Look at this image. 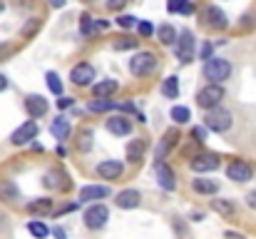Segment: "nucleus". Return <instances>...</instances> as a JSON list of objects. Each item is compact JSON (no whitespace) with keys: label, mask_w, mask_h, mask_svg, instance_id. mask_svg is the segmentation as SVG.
I'll use <instances>...</instances> for the list:
<instances>
[{"label":"nucleus","mask_w":256,"mask_h":239,"mask_svg":"<svg viewBox=\"0 0 256 239\" xmlns=\"http://www.w3.org/2000/svg\"><path fill=\"white\" fill-rule=\"evenodd\" d=\"M130 73L134 75V78H150V75H154V70L160 68V58L154 55V53H150V50H137L132 58H130Z\"/></svg>","instance_id":"obj_1"},{"label":"nucleus","mask_w":256,"mask_h":239,"mask_svg":"<svg viewBox=\"0 0 256 239\" xmlns=\"http://www.w3.org/2000/svg\"><path fill=\"white\" fill-rule=\"evenodd\" d=\"M232 125H234V115H232L226 107H222V105L204 112V127H206V132L222 135V132H229Z\"/></svg>","instance_id":"obj_2"},{"label":"nucleus","mask_w":256,"mask_h":239,"mask_svg":"<svg viewBox=\"0 0 256 239\" xmlns=\"http://www.w3.org/2000/svg\"><path fill=\"white\" fill-rule=\"evenodd\" d=\"M232 73H234V65L226 58H212L202 68V75L209 80V82H214V85H224L226 80L232 78Z\"/></svg>","instance_id":"obj_3"},{"label":"nucleus","mask_w":256,"mask_h":239,"mask_svg":"<svg viewBox=\"0 0 256 239\" xmlns=\"http://www.w3.org/2000/svg\"><path fill=\"white\" fill-rule=\"evenodd\" d=\"M224 85H214V82H206L204 87H199L196 90V95H194V102H196V107L199 110H214V107H219L222 105V100H224Z\"/></svg>","instance_id":"obj_4"},{"label":"nucleus","mask_w":256,"mask_h":239,"mask_svg":"<svg viewBox=\"0 0 256 239\" xmlns=\"http://www.w3.org/2000/svg\"><path fill=\"white\" fill-rule=\"evenodd\" d=\"M174 55H176V60L182 65H189L194 60V55H196V38H194V33L189 28L179 30L176 43H174Z\"/></svg>","instance_id":"obj_5"},{"label":"nucleus","mask_w":256,"mask_h":239,"mask_svg":"<svg viewBox=\"0 0 256 239\" xmlns=\"http://www.w3.org/2000/svg\"><path fill=\"white\" fill-rule=\"evenodd\" d=\"M85 227L87 229H92V232H100V229H104L107 227V222H110V209L102 204V202H94V204H90L85 209Z\"/></svg>","instance_id":"obj_6"},{"label":"nucleus","mask_w":256,"mask_h":239,"mask_svg":"<svg viewBox=\"0 0 256 239\" xmlns=\"http://www.w3.org/2000/svg\"><path fill=\"white\" fill-rule=\"evenodd\" d=\"M202 20H204L206 28H212V30H216V33H224V30L229 28V15H226L219 5H214V3H209V5L202 10Z\"/></svg>","instance_id":"obj_7"},{"label":"nucleus","mask_w":256,"mask_h":239,"mask_svg":"<svg viewBox=\"0 0 256 239\" xmlns=\"http://www.w3.org/2000/svg\"><path fill=\"white\" fill-rule=\"evenodd\" d=\"M94 172H97V177L104 179V182H117V179H122V174H124V162H122V159H102V162H97Z\"/></svg>","instance_id":"obj_8"},{"label":"nucleus","mask_w":256,"mask_h":239,"mask_svg":"<svg viewBox=\"0 0 256 239\" xmlns=\"http://www.w3.org/2000/svg\"><path fill=\"white\" fill-rule=\"evenodd\" d=\"M94 78H97V73H94V65L92 63H78L72 70H70V82L75 85V87H92L94 85Z\"/></svg>","instance_id":"obj_9"},{"label":"nucleus","mask_w":256,"mask_h":239,"mask_svg":"<svg viewBox=\"0 0 256 239\" xmlns=\"http://www.w3.org/2000/svg\"><path fill=\"white\" fill-rule=\"evenodd\" d=\"M38 132H40L38 122H35V120H25L20 127H15V130H12V135H10V142H12L15 147L30 145V142L38 137Z\"/></svg>","instance_id":"obj_10"},{"label":"nucleus","mask_w":256,"mask_h":239,"mask_svg":"<svg viewBox=\"0 0 256 239\" xmlns=\"http://www.w3.org/2000/svg\"><path fill=\"white\" fill-rule=\"evenodd\" d=\"M226 177H229L232 182H239V184L252 182V179H254V167H252L249 162H244V159H234V162L226 164Z\"/></svg>","instance_id":"obj_11"},{"label":"nucleus","mask_w":256,"mask_h":239,"mask_svg":"<svg viewBox=\"0 0 256 239\" xmlns=\"http://www.w3.org/2000/svg\"><path fill=\"white\" fill-rule=\"evenodd\" d=\"M152 169H154V179H157L160 189H164V192H174L176 189V172L172 169L167 162H160Z\"/></svg>","instance_id":"obj_12"},{"label":"nucleus","mask_w":256,"mask_h":239,"mask_svg":"<svg viewBox=\"0 0 256 239\" xmlns=\"http://www.w3.org/2000/svg\"><path fill=\"white\" fill-rule=\"evenodd\" d=\"M48 110H50V102H48L42 95H35V92H32V95H28V97H25V112H28V117H30V120H35V122H38L40 117H45V115H48Z\"/></svg>","instance_id":"obj_13"},{"label":"nucleus","mask_w":256,"mask_h":239,"mask_svg":"<svg viewBox=\"0 0 256 239\" xmlns=\"http://www.w3.org/2000/svg\"><path fill=\"white\" fill-rule=\"evenodd\" d=\"M104 127H107V132H112L114 137H127V135L132 132V120H130L127 115L114 112V115H110V117L104 120Z\"/></svg>","instance_id":"obj_14"},{"label":"nucleus","mask_w":256,"mask_h":239,"mask_svg":"<svg viewBox=\"0 0 256 239\" xmlns=\"http://www.w3.org/2000/svg\"><path fill=\"white\" fill-rule=\"evenodd\" d=\"M219 164H222V162H219V155H214V152H199V155H194V157L189 159L192 172H199V174L214 172Z\"/></svg>","instance_id":"obj_15"},{"label":"nucleus","mask_w":256,"mask_h":239,"mask_svg":"<svg viewBox=\"0 0 256 239\" xmlns=\"http://www.w3.org/2000/svg\"><path fill=\"white\" fill-rule=\"evenodd\" d=\"M176 142H179V132H176V130H167V132L162 135V140L157 142V147H154V164L164 162L167 155L174 150V145H176Z\"/></svg>","instance_id":"obj_16"},{"label":"nucleus","mask_w":256,"mask_h":239,"mask_svg":"<svg viewBox=\"0 0 256 239\" xmlns=\"http://www.w3.org/2000/svg\"><path fill=\"white\" fill-rule=\"evenodd\" d=\"M110 194H112V189L107 184H85L80 189V204H94L97 199H104Z\"/></svg>","instance_id":"obj_17"},{"label":"nucleus","mask_w":256,"mask_h":239,"mask_svg":"<svg viewBox=\"0 0 256 239\" xmlns=\"http://www.w3.org/2000/svg\"><path fill=\"white\" fill-rule=\"evenodd\" d=\"M42 184H45L48 189H58V192H68V189L72 187L70 177H68V174H65L62 169H50V172L45 174Z\"/></svg>","instance_id":"obj_18"},{"label":"nucleus","mask_w":256,"mask_h":239,"mask_svg":"<svg viewBox=\"0 0 256 239\" xmlns=\"http://www.w3.org/2000/svg\"><path fill=\"white\" fill-rule=\"evenodd\" d=\"M117 90H120V82L117 80H100V82H94L90 87V92H92L94 100H112Z\"/></svg>","instance_id":"obj_19"},{"label":"nucleus","mask_w":256,"mask_h":239,"mask_svg":"<svg viewBox=\"0 0 256 239\" xmlns=\"http://www.w3.org/2000/svg\"><path fill=\"white\" fill-rule=\"evenodd\" d=\"M140 202H142V194L137 189H122L114 194V207L120 209H137Z\"/></svg>","instance_id":"obj_20"},{"label":"nucleus","mask_w":256,"mask_h":239,"mask_svg":"<svg viewBox=\"0 0 256 239\" xmlns=\"http://www.w3.org/2000/svg\"><path fill=\"white\" fill-rule=\"evenodd\" d=\"M70 132H72V125H70V120H68L65 115H58V117L50 122V135H52L58 142H65V140L70 137Z\"/></svg>","instance_id":"obj_21"},{"label":"nucleus","mask_w":256,"mask_h":239,"mask_svg":"<svg viewBox=\"0 0 256 239\" xmlns=\"http://www.w3.org/2000/svg\"><path fill=\"white\" fill-rule=\"evenodd\" d=\"M25 209L38 219V217H42V214H52V212H55V202H52L50 197H40V199L28 202V204H25Z\"/></svg>","instance_id":"obj_22"},{"label":"nucleus","mask_w":256,"mask_h":239,"mask_svg":"<svg viewBox=\"0 0 256 239\" xmlns=\"http://www.w3.org/2000/svg\"><path fill=\"white\" fill-rule=\"evenodd\" d=\"M192 189L196 194H204V197H214L219 192V184L214 179H206V177H194L192 179Z\"/></svg>","instance_id":"obj_23"},{"label":"nucleus","mask_w":256,"mask_h":239,"mask_svg":"<svg viewBox=\"0 0 256 239\" xmlns=\"http://www.w3.org/2000/svg\"><path fill=\"white\" fill-rule=\"evenodd\" d=\"M212 209H214L216 214H222L224 219H232V217L236 214L234 199H226V197H214V199H212Z\"/></svg>","instance_id":"obj_24"},{"label":"nucleus","mask_w":256,"mask_h":239,"mask_svg":"<svg viewBox=\"0 0 256 239\" xmlns=\"http://www.w3.org/2000/svg\"><path fill=\"white\" fill-rule=\"evenodd\" d=\"M196 10L194 0H167V13L170 15H192Z\"/></svg>","instance_id":"obj_25"},{"label":"nucleus","mask_w":256,"mask_h":239,"mask_svg":"<svg viewBox=\"0 0 256 239\" xmlns=\"http://www.w3.org/2000/svg\"><path fill=\"white\" fill-rule=\"evenodd\" d=\"M0 199L8 204H15L20 199V189L15 187L12 179H0Z\"/></svg>","instance_id":"obj_26"},{"label":"nucleus","mask_w":256,"mask_h":239,"mask_svg":"<svg viewBox=\"0 0 256 239\" xmlns=\"http://www.w3.org/2000/svg\"><path fill=\"white\" fill-rule=\"evenodd\" d=\"M144 150H147V145H144L142 137L130 140V145H127V162H130V164H137L140 159L144 157Z\"/></svg>","instance_id":"obj_27"},{"label":"nucleus","mask_w":256,"mask_h":239,"mask_svg":"<svg viewBox=\"0 0 256 239\" xmlns=\"http://www.w3.org/2000/svg\"><path fill=\"white\" fill-rule=\"evenodd\" d=\"M176 30H174V25L170 23H162L160 28H157V40L164 45V48H174V43H176Z\"/></svg>","instance_id":"obj_28"},{"label":"nucleus","mask_w":256,"mask_h":239,"mask_svg":"<svg viewBox=\"0 0 256 239\" xmlns=\"http://www.w3.org/2000/svg\"><path fill=\"white\" fill-rule=\"evenodd\" d=\"M92 140H94V132L90 127H80L78 135H75V147L80 152H90L92 150Z\"/></svg>","instance_id":"obj_29"},{"label":"nucleus","mask_w":256,"mask_h":239,"mask_svg":"<svg viewBox=\"0 0 256 239\" xmlns=\"http://www.w3.org/2000/svg\"><path fill=\"white\" fill-rule=\"evenodd\" d=\"M160 92L167 97V100H176L179 97V78L176 75H167L160 85Z\"/></svg>","instance_id":"obj_30"},{"label":"nucleus","mask_w":256,"mask_h":239,"mask_svg":"<svg viewBox=\"0 0 256 239\" xmlns=\"http://www.w3.org/2000/svg\"><path fill=\"white\" fill-rule=\"evenodd\" d=\"M137 45H140V40H134L132 35H117V38L112 40V50H114V53H124V50H137Z\"/></svg>","instance_id":"obj_31"},{"label":"nucleus","mask_w":256,"mask_h":239,"mask_svg":"<svg viewBox=\"0 0 256 239\" xmlns=\"http://www.w3.org/2000/svg\"><path fill=\"white\" fill-rule=\"evenodd\" d=\"M170 117L174 125H186V122L192 120V110H189L186 105H172Z\"/></svg>","instance_id":"obj_32"},{"label":"nucleus","mask_w":256,"mask_h":239,"mask_svg":"<svg viewBox=\"0 0 256 239\" xmlns=\"http://www.w3.org/2000/svg\"><path fill=\"white\" fill-rule=\"evenodd\" d=\"M28 232H30L35 239H48L50 237V227H48L42 219H30V222H28Z\"/></svg>","instance_id":"obj_33"},{"label":"nucleus","mask_w":256,"mask_h":239,"mask_svg":"<svg viewBox=\"0 0 256 239\" xmlns=\"http://www.w3.org/2000/svg\"><path fill=\"white\" fill-rule=\"evenodd\" d=\"M87 110L90 112H97V115H102V112H112L114 110V100H90V105H87Z\"/></svg>","instance_id":"obj_34"},{"label":"nucleus","mask_w":256,"mask_h":239,"mask_svg":"<svg viewBox=\"0 0 256 239\" xmlns=\"http://www.w3.org/2000/svg\"><path fill=\"white\" fill-rule=\"evenodd\" d=\"M45 82H48V90H50L52 95L62 97V80H60V75H58V73L48 70V73H45Z\"/></svg>","instance_id":"obj_35"},{"label":"nucleus","mask_w":256,"mask_h":239,"mask_svg":"<svg viewBox=\"0 0 256 239\" xmlns=\"http://www.w3.org/2000/svg\"><path fill=\"white\" fill-rule=\"evenodd\" d=\"M94 30H97V28H94V18H92L90 13H82V15H80V35H82V38H90V35H94Z\"/></svg>","instance_id":"obj_36"},{"label":"nucleus","mask_w":256,"mask_h":239,"mask_svg":"<svg viewBox=\"0 0 256 239\" xmlns=\"http://www.w3.org/2000/svg\"><path fill=\"white\" fill-rule=\"evenodd\" d=\"M40 28H42V20H40V18H28L25 25H22V30H20V35H22V38H32Z\"/></svg>","instance_id":"obj_37"},{"label":"nucleus","mask_w":256,"mask_h":239,"mask_svg":"<svg viewBox=\"0 0 256 239\" xmlns=\"http://www.w3.org/2000/svg\"><path fill=\"white\" fill-rule=\"evenodd\" d=\"M137 23H140V20H137L134 15H127V13H122V15H117V18H114V25H117V28H122V30H134V28H137Z\"/></svg>","instance_id":"obj_38"},{"label":"nucleus","mask_w":256,"mask_h":239,"mask_svg":"<svg viewBox=\"0 0 256 239\" xmlns=\"http://www.w3.org/2000/svg\"><path fill=\"white\" fill-rule=\"evenodd\" d=\"M114 112H120V115H134L137 112V105L132 102V100H120V102H114Z\"/></svg>","instance_id":"obj_39"},{"label":"nucleus","mask_w":256,"mask_h":239,"mask_svg":"<svg viewBox=\"0 0 256 239\" xmlns=\"http://www.w3.org/2000/svg\"><path fill=\"white\" fill-rule=\"evenodd\" d=\"M137 33H140V38H152L154 35V25L150 20H140L137 23Z\"/></svg>","instance_id":"obj_40"},{"label":"nucleus","mask_w":256,"mask_h":239,"mask_svg":"<svg viewBox=\"0 0 256 239\" xmlns=\"http://www.w3.org/2000/svg\"><path fill=\"white\" fill-rule=\"evenodd\" d=\"M189 135H192V140H194L196 145H204V142H206V127H204V125L192 127V132H189Z\"/></svg>","instance_id":"obj_41"},{"label":"nucleus","mask_w":256,"mask_h":239,"mask_svg":"<svg viewBox=\"0 0 256 239\" xmlns=\"http://www.w3.org/2000/svg\"><path fill=\"white\" fill-rule=\"evenodd\" d=\"M212 53H214V43H204V45H202V50H199V60H204V63H206V60H212V58H214Z\"/></svg>","instance_id":"obj_42"},{"label":"nucleus","mask_w":256,"mask_h":239,"mask_svg":"<svg viewBox=\"0 0 256 239\" xmlns=\"http://www.w3.org/2000/svg\"><path fill=\"white\" fill-rule=\"evenodd\" d=\"M75 209H80V202H70V204H65V207L55 209L52 214H55V217H60V214H68V212H75Z\"/></svg>","instance_id":"obj_43"},{"label":"nucleus","mask_w":256,"mask_h":239,"mask_svg":"<svg viewBox=\"0 0 256 239\" xmlns=\"http://www.w3.org/2000/svg\"><path fill=\"white\" fill-rule=\"evenodd\" d=\"M58 107H60V110H70V107H75V97H68V95H62V97L58 100Z\"/></svg>","instance_id":"obj_44"},{"label":"nucleus","mask_w":256,"mask_h":239,"mask_svg":"<svg viewBox=\"0 0 256 239\" xmlns=\"http://www.w3.org/2000/svg\"><path fill=\"white\" fill-rule=\"evenodd\" d=\"M127 3H130V0H107L104 5H107V10H114V13H120V10H122Z\"/></svg>","instance_id":"obj_45"},{"label":"nucleus","mask_w":256,"mask_h":239,"mask_svg":"<svg viewBox=\"0 0 256 239\" xmlns=\"http://www.w3.org/2000/svg\"><path fill=\"white\" fill-rule=\"evenodd\" d=\"M50 234H52L55 239H68V232H65V229H62L60 224H55V227L50 229Z\"/></svg>","instance_id":"obj_46"},{"label":"nucleus","mask_w":256,"mask_h":239,"mask_svg":"<svg viewBox=\"0 0 256 239\" xmlns=\"http://www.w3.org/2000/svg\"><path fill=\"white\" fill-rule=\"evenodd\" d=\"M94 28H97V30H107V28H110V20H104V18H94Z\"/></svg>","instance_id":"obj_47"},{"label":"nucleus","mask_w":256,"mask_h":239,"mask_svg":"<svg viewBox=\"0 0 256 239\" xmlns=\"http://www.w3.org/2000/svg\"><path fill=\"white\" fill-rule=\"evenodd\" d=\"M174 227H176V232H179V237H186V229H184V224L174 217Z\"/></svg>","instance_id":"obj_48"},{"label":"nucleus","mask_w":256,"mask_h":239,"mask_svg":"<svg viewBox=\"0 0 256 239\" xmlns=\"http://www.w3.org/2000/svg\"><path fill=\"white\" fill-rule=\"evenodd\" d=\"M48 3H50V5H52V8H58V10H60V8H65V5H68V0H48Z\"/></svg>","instance_id":"obj_49"},{"label":"nucleus","mask_w":256,"mask_h":239,"mask_svg":"<svg viewBox=\"0 0 256 239\" xmlns=\"http://www.w3.org/2000/svg\"><path fill=\"white\" fill-rule=\"evenodd\" d=\"M246 199H249V207L256 209V192H249V194H246Z\"/></svg>","instance_id":"obj_50"},{"label":"nucleus","mask_w":256,"mask_h":239,"mask_svg":"<svg viewBox=\"0 0 256 239\" xmlns=\"http://www.w3.org/2000/svg\"><path fill=\"white\" fill-rule=\"evenodd\" d=\"M5 227H8V217L0 212V232H5Z\"/></svg>","instance_id":"obj_51"},{"label":"nucleus","mask_w":256,"mask_h":239,"mask_svg":"<svg viewBox=\"0 0 256 239\" xmlns=\"http://www.w3.org/2000/svg\"><path fill=\"white\" fill-rule=\"evenodd\" d=\"M2 90H8V78L0 73V92H2Z\"/></svg>","instance_id":"obj_52"},{"label":"nucleus","mask_w":256,"mask_h":239,"mask_svg":"<svg viewBox=\"0 0 256 239\" xmlns=\"http://www.w3.org/2000/svg\"><path fill=\"white\" fill-rule=\"evenodd\" d=\"M134 117H137V122H142V125H144V122H147V117H144V112H140V110H137V112H134Z\"/></svg>","instance_id":"obj_53"},{"label":"nucleus","mask_w":256,"mask_h":239,"mask_svg":"<svg viewBox=\"0 0 256 239\" xmlns=\"http://www.w3.org/2000/svg\"><path fill=\"white\" fill-rule=\"evenodd\" d=\"M192 219H194V222H202V219H204V212H192Z\"/></svg>","instance_id":"obj_54"},{"label":"nucleus","mask_w":256,"mask_h":239,"mask_svg":"<svg viewBox=\"0 0 256 239\" xmlns=\"http://www.w3.org/2000/svg\"><path fill=\"white\" fill-rule=\"evenodd\" d=\"M2 10H5V3H2V0H0V15H2Z\"/></svg>","instance_id":"obj_55"},{"label":"nucleus","mask_w":256,"mask_h":239,"mask_svg":"<svg viewBox=\"0 0 256 239\" xmlns=\"http://www.w3.org/2000/svg\"><path fill=\"white\" fill-rule=\"evenodd\" d=\"M82 3H87V5H90V3H94V0H82Z\"/></svg>","instance_id":"obj_56"}]
</instances>
